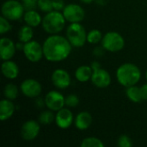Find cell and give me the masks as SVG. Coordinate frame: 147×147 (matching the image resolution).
Instances as JSON below:
<instances>
[{
  "label": "cell",
  "mask_w": 147,
  "mask_h": 147,
  "mask_svg": "<svg viewBox=\"0 0 147 147\" xmlns=\"http://www.w3.org/2000/svg\"><path fill=\"white\" fill-rule=\"evenodd\" d=\"M44 58L50 62H60L71 54L72 46L66 37L51 34L42 44Z\"/></svg>",
  "instance_id": "6da1fadb"
},
{
  "label": "cell",
  "mask_w": 147,
  "mask_h": 147,
  "mask_svg": "<svg viewBox=\"0 0 147 147\" xmlns=\"http://www.w3.org/2000/svg\"><path fill=\"white\" fill-rule=\"evenodd\" d=\"M116 78L124 87L136 85L141 78L140 69L133 63H124L116 71Z\"/></svg>",
  "instance_id": "7a4b0ae2"
},
{
  "label": "cell",
  "mask_w": 147,
  "mask_h": 147,
  "mask_svg": "<svg viewBox=\"0 0 147 147\" xmlns=\"http://www.w3.org/2000/svg\"><path fill=\"white\" fill-rule=\"evenodd\" d=\"M65 18L62 12L59 10H52L45 15L42 18V28L47 34H57L60 33L65 25Z\"/></svg>",
  "instance_id": "3957f363"
},
{
  "label": "cell",
  "mask_w": 147,
  "mask_h": 147,
  "mask_svg": "<svg viewBox=\"0 0 147 147\" xmlns=\"http://www.w3.org/2000/svg\"><path fill=\"white\" fill-rule=\"evenodd\" d=\"M66 38L74 47H82L87 41V33L79 22L71 23L66 29Z\"/></svg>",
  "instance_id": "277c9868"
},
{
  "label": "cell",
  "mask_w": 147,
  "mask_h": 147,
  "mask_svg": "<svg viewBox=\"0 0 147 147\" xmlns=\"http://www.w3.org/2000/svg\"><path fill=\"white\" fill-rule=\"evenodd\" d=\"M2 16L9 21H18L25 13V8L22 3L17 0H7L1 7Z\"/></svg>",
  "instance_id": "5b68a950"
},
{
  "label": "cell",
  "mask_w": 147,
  "mask_h": 147,
  "mask_svg": "<svg viewBox=\"0 0 147 147\" xmlns=\"http://www.w3.org/2000/svg\"><path fill=\"white\" fill-rule=\"evenodd\" d=\"M102 47H103L106 51L111 53L120 52L125 47V40L122 35L117 32H108L102 37Z\"/></svg>",
  "instance_id": "8992f818"
},
{
  "label": "cell",
  "mask_w": 147,
  "mask_h": 147,
  "mask_svg": "<svg viewBox=\"0 0 147 147\" xmlns=\"http://www.w3.org/2000/svg\"><path fill=\"white\" fill-rule=\"evenodd\" d=\"M23 53L28 60L33 63L39 62L43 57V47L36 40H30L24 44Z\"/></svg>",
  "instance_id": "52a82bcc"
},
{
  "label": "cell",
  "mask_w": 147,
  "mask_h": 147,
  "mask_svg": "<svg viewBox=\"0 0 147 147\" xmlns=\"http://www.w3.org/2000/svg\"><path fill=\"white\" fill-rule=\"evenodd\" d=\"M65 97L60 92L57 90H51L46 95L44 98V104L48 109L57 112L65 106Z\"/></svg>",
  "instance_id": "ba28073f"
},
{
  "label": "cell",
  "mask_w": 147,
  "mask_h": 147,
  "mask_svg": "<svg viewBox=\"0 0 147 147\" xmlns=\"http://www.w3.org/2000/svg\"><path fill=\"white\" fill-rule=\"evenodd\" d=\"M62 13L66 20L71 23L80 22L84 19L85 12L82 6L76 3H69L65 6Z\"/></svg>",
  "instance_id": "9c48e42d"
},
{
  "label": "cell",
  "mask_w": 147,
  "mask_h": 147,
  "mask_svg": "<svg viewBox=\"0 0 147 147\" xmlns=\"http://www.w3.org/2000/svg\"><path fill=\"white\" fill-rule=\"evenodd\" d=\"M20 89L22 93L29 98H35L39 96L42 91L41 84L34 78H27L22 81Z\"/></svg>",
  "instance_id": "30bf717a"
},
{
  "label": "cell",
  "mask_w": 147,
  "mask_h": 147,
  "mask_svg": "<svg viewBox=\"0 0 147 147\" xmlns=\"http://www.w3.org/2000/svg\"><path fill=\"white\" fill-rule=\"evenodd\" d=\"M40 131V122L34 120L25 121L21 128V136L26 141H32L39 135Z\"/></svg>",
  "instance_id": "8fae6325"
},
{
  "label": "cell",
  "mask_w": 147,
  "mask_h": 147,
  "mask_svg": "<svg viewBox=\"0 0 147 147\" xmlns=\"http://www.w3.org/2000/svg\"><path fill=\"white\" fill-rule=\"evenodd\" d=\"M52 83L53 84L60 90L66 89L71 84V76L67 71L64 69H56L52 73Z\"/></svg>",
  "instance_id": "7c38bea8"
},
{
  "label": "cell",
  "mask_w": 147,
  "mask_h": 147,
  "mask_svg": "<svg viewBox=\"0 0 147 147\" xmlns=\"http://www.w3.org/2000/svg\"><path fill=\"white\" fill-rule=\"evenodd\" d=\"M74 121V117L72 112L68 108H63L57 111L55 115V123L60 129L69 128L72 122Z\"/></svg>",
  "instance_id": "4fadbf2b"
},
{
  "label": "cell",
  "mask_w": 147,
  "mask_h": 147,
  "mask_svg": "<svg viewBox=\"0 0 147 147\" xmlns=\"http://www.w3.org/2000/svg\"><path fill=\"white\" fill-rule=\"evenodd\" d=\"M92 84L100 89L107 88L111 84V77L108 71L105 69L100 68L98 70L93 71L92 77H91Z\"/></svg>",
  "instance_id": "5bb4252c"
},
{
  "label": "cell",
  "mask_w": 147,
  "mask_h": 147,
  "mask_svg": "<svg viewBox=\"0 0 147 147\" xmlns=\"http://www.w3.org/2000/svg\"><path fill=\"white\" fill-rule=\"evenodd\" d=\"M16 51V47L14 41L7 37H3L0 40V55L3 60L11 59Z\"/></svg>",
  "instance_id": "9a60e30c"
},
{
  "label": "cell",
  "mask_w": 147,
  "mask_h": 147,
  "mask_svg": "<svg viewBox=\"0 0 147 147\" xmlns=\"http://www.w3.org/2000/svg\"><path fill=\"white\" fill-rule=\"evenodd\" d=\"M3 75L8 79H16L19 75V67L17 64L10 59L3 60L1 66Z\"/></svg>",
  "instance_id": "2e32d148"
},
{
  "label": "cell",
  "mask_w": 147,
  "mask_h": 147,
  "mask_svg": "<svg viewBox=\"0 0 147 147\" xmlns=\"http://www.w3.org/2000/svg\"><path fill=\"white\" fill-rule=\"evenodd\" d=\"M92 123V116L87 111L79 112L74 119L75 127L81 131L87 130Z\"/></svg>",
  "instance_id": "e0dca14e"
},
{
  "label": "cell",
  "mask_w": 147,
  "mask_h": 147,
  "mask_svg": "<svg viewBox=\"0 0 147 147\" xmlns=\"http://www.w3.org/2000/svg\"><path fill=\"white\" fill-rule=\"evenodd\" d=\"M16 107L11 100L7 98L0 102V120L2 121L9 120L15 113Z\"/></svg>",
  "instance_id": "ac0fdd59"
},
{
  "label": "cell",
  "mask_w": 147,
  "mask_h": 147,
  "mask_svg": "<svg viewBox=\"0 0 147 147\" xmlns=\"http://www.w3.org/2000/svg\"><path fill=\"white\" fill-rule=\"evenodd\" d=\"M23 20L27 25L31 26L33 28L38 27L42 22V18H41L40 13H38L34 9L27 10L23 15Z\"/></svg>",
  "instance_id": "d6986e66"
},
{
  "label": "cell",
  "mask_w": 147,
  "mask_h": 147,
  "mask_svg": "<svg viewBox=\"0 0 147 147\" xmlns=\"http://www.w3.org/2000/svg\"><path fill=\"white\" fill-rule=\"evenodd\" d=\"M93 70L91 66L90 65H81L78 67V69L75 71V78L78 81L81 83L88 82L89 80H91Z\"/></svg>",
  "instance_id": "ffe728a7"
},
{
  "label": "cell",
  "mask_w": 147,
  "mask_h": 147,
  "mask_svg": "<svg viewBox=\"0 0 147 147\" xmlns=\"http://www.w3.org/2000/svg\"><path fill=\"white\" fill-rule=\"evenodd\" d=\"M126 95H127V97L133 102L138 103L143 101L140 87H138L136 85L127 87Z\"/></svg>",
  "instance_id": "44dd1931"
},
{
  "label": "cell",
  "mask_w": 147,
  "mask_h": 147,
  "mask_svg": "<svg viewBox=\"0 0 147 147\" xmlns=\"http://www.w3.org/2000/svg\"><path fill=\"white\" fill-rule=\"evenodd\" d=\"M34 36V30L33 27L28 25H24L20 28L18 31V40L21 42L27 43L30 40H32Z\"/></svg>",
  "instance_id": "7402d4cb"
},
{
  "label": "cell",
  "mask_w": 147,
  "mask_h": 147,
  "mask_svg": "<svg viewBox=\"0 0 147 147\" xmlns=\"http://www.w3.org/2000/svg\"><path fill=\"white\" fill-rule=\"evenodd\" d=\"M19 94V90L16 84H7L4 88H3V96L5 98L14 101L15 99L17 98Z\"/></svg>",
  "instance_id": "603a6c76"
},
{
  "label": "cell",
  "mask_w": 147,
  "mask_h": 147,
  "mask_svg": "<svg viewBox=\"0 0 147 147\" xmlns=\"http://www.w3.org/2000/svg\"><path fill=\"white\" fill-rule=\"evenodd\" d=\"M104 143L96 137H88L84 139L81 143V147H104Z\"/></svg>",
  "instance_id": "cb8c5ba5"
},
{
  "label": "cell",
  "mask_w": 147,
  "mask_h": 147,
  "mask_svg": "<svg viewBox=\"0 0 147 147\" xmlns=\"http://www.w3.org/2000/svg\"><path fill=\"white\" fill-rule=\"evenodd\" d=\"M102 34L99 29H91L87 33V42L90 44H97L102 40Z\"/></svg>",
  "instance_id": "d4e9b609"
},
{
  "label": "cell",
  "mask_w": 147,
  "mask_h": 147,
  "mask_svg": "<svg viewBox=\"0 0 147 147\" xmlns=\"http://www.w3.org/2000/svg\"><path fill=\"white\" fill-rule=\"evenodd\" d=\"M53 111L52 110H47L43 111L40 115H39V122L42 125H48L51 124L53 121H55V115L53 113Z\"/></svg>",
  "instance_id": "484cf974"
},
{
  "label": "cell",
  "mask_w": 147,
  "mask_h": 147,
  "mask_svg": "<svg viewBox=\"0 0 147 147\" xmlns=\"http://www.w3.org/2000/svg\"><path fill=\"white\" fill-rule=\"evenodd\" d=\"M37 8H39L42 12L48 13L53 10V1L52 0H38Z\"/></svg>",
  "instance_id": "4316f807"
},
{
  "label": "cell",
  "mask_w": 147,
  "mask_h": 147,
  "mask_svg": "<svg viewBox=\"0 0 147 147\" xmlns=\"http://www.w3.org/2000/svg\"><path fill=\"white\" fill-rule=\"evenodd\" d=\"M65 106L67 108H76L79 104V98L77 95L71 94L65 97Z\"/></svg>",
  "instance_id": "83f0119b"
},
{
  "label": "cell",
  "mask_w": 147,
  "mask_h": 147,
  "mask_svg": "<svg viewBox=\"0 0 147 147\" xmlns=\"http://www.w3.org/2000/svg\"><path fill=\"white\" fill-rule=\"evenodd\" d=\"M9 21V20H8L3 16L0 17V34H4L8 33L11 29V25Z\"/></svg>",
  "instance_id": "f1b7e54d"
},
{
  "label": "cell",
  "mask_w": 147,
  "mask_h": 147,
  "mask_svg": "<svg viewBox=\"0 0 147 147\" xmlns=\"http://www.w3.org/2000/svg\"><path fill=\"white\" fill-rule=\"evenodd\" d=\"M117 145L120 147H131L133 146V141L130 137L126 134H122L119 137Z\"/></svg>",
  "instance_id": "f546056e"
},
{
  "label": "cell",
  "mask_w": 147,
  "mask_h": 147,
  "mask_svg": "<svg viewBox=\"0 0 147 147\" xmlns=\"http://www.w3.org/2000/svg\"><path fill=\"white\" fill-rule=\"evenodd\" d=\"M25 9H34L37 7L38 0H21Z\"/></svg>",
  "instance_id": "4dcf8cb0"
},
{
  "label": "cell",
  "mask_w": 147,
  "mask_h": 147,
  "mask_svg": "<svg viewBox=\"0 0 147 147\" xmlns=\"http://www.w3.org/2000/svg\"><path fill=\"white\" fill-rule=\"evenodd\" d=\"M53 1V6L54 10H59L61 11L65 8V3L64 0H52Z\"/></svg>",
  "instance_id": "1f68e13d"
},
{
  "label": "cell",
  "mask_w": 147,
  "mask_h": 147,
  "mask_svg": "<svg viewBox=\"0 0 147 147\" xmlns=\"http://www.w3.org/2000/svg\"><path fill=\"white\" fill-rule=\"evenodd\" d=\"M140 90H141V95H142L143 101H147V84H143L140 87Z\"/></svg>",
  "instance_id": "d6a6232c"
},
{
  "label": "cell",
  "mask_w": 147,
  "mask_h": 147,
  "mask_svg": "<svg viewBox=\"0 0 147 147\" xmlns=\"http://www.w3.org/2000/svg\"><path fill=\"white\" fill-rule=\"evenodd\" d=\"M104 48H103V47H96L95 49H94V55L95 56H102L103 53H104Z\"/></svg>",
  "instance_id": "836d02e7"
},
{
  "label": "cell",
  "mask_w": 147,
  "mask_h": 147,
  "mask_svg": "<svg viewBox=\"0 0 147 147\" xmlns=\"http://www.w3.org/2000/svg\"><path fill=\"white\" fill-rule=\"evenodd\" d=\"M90 66H91V68H92L93 71H96V70H98V69L102 68L101 67V65H100V63L98 61H93L91 63V65Z\"/></svg>",
  "instance_id": "e575fe53"
},
{
  "label": "cell",
  "mask_w": 147,
  "mask_h": 147,
  "mask_svg": "<svg viewBox=\"0 0 147 147\" xmlns=\"http://www.w3.org/2000/svg\"><path fill=\"white\" fill-rule=\"evenodd\" d=\"M79 1H81V2H82V3H84L89 4V3H91L94 0H79Z\"/></svg>",
  "instance_id": "d590c367"
},
{
  "label": "cell",
  "mask_w": 147,
  "mask_h": 147,
  "mask_svg": "<svg viewBox=\"0 0 147 147\" xmlns=\"http://www.w3.org/2000/svg\"><path fill=\"white\" fill-rule=\"evenodd\" d=\"M146 79H147V71H146Z\"/></svg>",
  "instance_id": "8d00e7d4"
}]
</instances>
